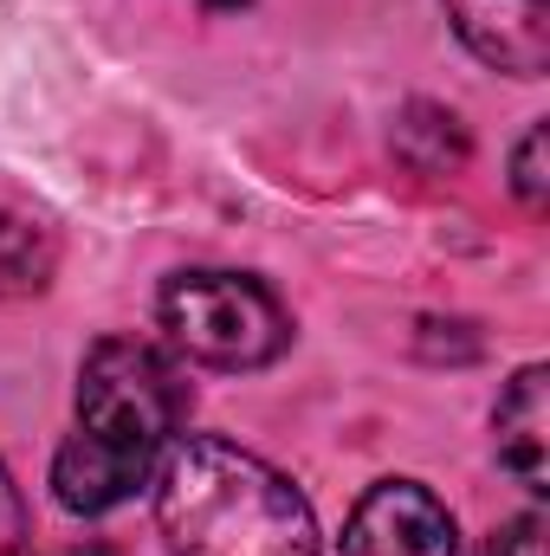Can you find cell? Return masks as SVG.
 Returning a JSON list of instances; mask_svg holds the SVG:
<instances>
[{
	"mask_svg": "<svg viewBox=\"0 0 550 556\" xmlns=\"http://www.w3.org/2000/svg\"><path fill=\"white\" fill-rule=\"evenodd\" d=\"M182 415H188V382L155 343L142 337L91 343V356L78 363V427L52 459V498L72 518L117 511L162 466Z\"/></svg>",
	"mask_w": 550,
	"mask_h": 556,
	"instance_id": "obj_1",
	"label": "cell"
},
{
	"mask_svg": "<svg viewBox=\"0 0 550 556\" xmlns=\"http://www.w3.org/2000/svg\"><path fill=\"white\" fill-rule=\"evenodd\" d=\"M155 525L175 556H317L304 492L260 453L182 433L155 466Z\"/></svg>",
	"mask_w": 550,
	"mask_h": 556,
	"instance_id": "obj_2",
	"label": "cell"
},
{
	"mask_svg": "<svg viewBox=\"0 0 550 556\" xmlns=\"http://www.w3.org/2000/svg\"><path fill=\"white\" fill-rule=\"evenodd\" d=\"M162 330L208 369H266L291 350V317L260 278L247 273H175L155 298Z\"/></svg>",
	"mask_w": 550,
	"mask_h": 556,
	"instance_id": "obj_3",
	"label": "cell"
},
{
	"mask_svg": "<svg viewBox=\"0 0 550 556\" xmlns=\"http://www.w3.org/2000/svg\"><path fill=\"white\" fill-rule=\"evenodd\" d=\"M337 556H460V531H453V511L427 485L383 479L357 498Z\"/></svg>",
	"mask_w": 550,
	"mask_h": 556,
	"instance_id": "obj_4",
	"label": "cell"
},
{
	"mask_svg": "<svg viewBox=\"0 0 550 556\" xmlns=\"http://www.w3.org/2000/svg\"><path fill=\"white\" fill-rule=\"evenodd\" d=\"M447 20L479 65L505 78L550 72V0H447Z\"/></svg>",
	"mask_w": 550,
	"mask_h": 556,
	"instance_id": "obj_5",
	"label": "cell"
},
{
	"mask_svg": "<svg viewBox=\"0 0 550 556\" xmlns=\"http://www.w3.org/2000/svg\"><path fill=\"white\" fill-rule=\"evenodd\" d=\"M492 433H499V459L512 466V479L525 492H550V376H545V363H525L512 376V389L499 395Z\"/></svg>",
	"mask_w": 550,
	"mask_h": 556,
	"instance_id": "obj_6",
	"label": "cell"
},
{
	"mask_svg": "<svg viewBox=\"0 0 550 556\" xmlns=\"http://www.w3.org/2000/svg\"><path fill=\"white\" fill-rule=\"evenodd\" d=\"M59 273V233L39 214L0 207V298H39Z\"/></svg>",
	"mask_w": 550,
	"mask_h": 556,
	"instance_id": "obj_7",
	"label": "cell"
},
{
	"mask_svg": "<svg viewBox=\"0 0 550 556\" xmlns=\"http://www.w3.org/2000/svg\"><path fill=\"white\" fill-rule=\"evenodd\" d=\"M466 124L447 111V104H427V98H414L409 111L396 117V155L409 162L414 175H453L460 162H466Z\"/></svg>",
	"mask_w": 550,
	"mask_h": 556,
	"instance_id": "obj_8",
	"label": "cell"
},
{
	"mask_svg": "<svg viewBox=\"0 0 550 556\" xmlns=\"http://www.w3.org/2000/svg\"><path fill=\"white\" fill-rule=\"evenodd\" d=\"M545 155H550V130L545 124H532L525 137H518V149H512V194L538 214L550 201V168H545Z\"/></svg>",
	"mask_w": 550,
	"mask_h": 556,
	"instance_id": "obj_9",
	"label": "cell"
},
{
	"mask_svg": "<svg viewBox=\"0 0 550 556\" xmlns=\"http://www.w3.org/2000/svg\"><path fill=\"white\" fill-rule=\"evenodd\" d=\"M479 556H545V518H538V511L505 518V525L479 544Z\"/></svg>",
	"mask_w": 550,
	"mask_h": 556,
	"instance_id": "obj_10",
	"label": "cell"
},
{
	"mask_svg": "<svg viewBox=\"0 0 550 556\" xmlns=\"http://www.w3.org/2000/svg\"><path fill=\"white\" fill-rule=\"evenodd\" d=\"M20 551H26V505H20V492H13V479L0 466V556H20Z\"/></svg>",
	"mask_w": 550,
	"mask_h": 556,
	"instance_id": "obj_11",
	"label": "cell"
},
{
	"mask_svg": "<svg viewBox=\"0 0 550 556\" xmlns=\"http://www.w3.org/2000/svg\"><path fill=\"white\" fill-rule=\"evenodd\" d=\"M20 556H124V551L98 544V538H78V544H59V551H20Z\"/></svg>",
	"mask_w": 550,
	"mask_h": 556,
	"instance_id": "obj_12",
	"label": "cell"
},
{
	"mask_svg": "<svg viewBox=\"0 0 550 556\" xmlns=\"http://www.w3.org/2000/svg\"><path fill=\"white\" fill-rule=\"evenodd\" d=\"M208 7H247V0H208Z\"/></svg>",
	"mask_w": 550,
	"mask_h": 556,
	"instance_id": "obj_13",
	"label": "cell"
}]
</instances>
